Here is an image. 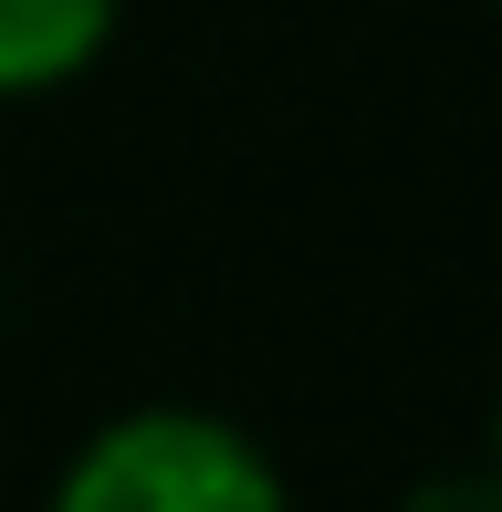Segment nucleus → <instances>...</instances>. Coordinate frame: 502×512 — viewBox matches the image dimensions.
<instances>
[{
	"mask_svg": "<svg viewBox=\"0 0 502 512\" xmlns=\"http://www.w3.org/2000/svg\"><path fill=\"white\" fill-rule=\"evenodd\" d=\"M53 512H293L283 471L210 408H136L74 450Z\"/></svg>",
	"mask_w": 502,
	"mask_h": 512,
	"instance_id": "1",
	"label": "nucleus"
},
{
	"mask_svg": "<svg viewBox=\"0 0 502 512\" xmlns=\"http://www.w3.org/2000/svg\"><path fill=\"white\" fill-rule=\"evenodd\" d=\"M105 32H116V0H0V95H42L84 74Z\"/></svg>",
	"mask_w": 502,
	"mask_h": 512,
	"instance_id": "2",
	"label": "nucleus"
},
{
	"mask_svg": "<svg viewBox=\"0 0 502 512\" xmlns=\"http://www.w3.org/2000/svg\"><path fill=\"white\" fill-rule=\"evenodd\" d=\"M398 512H502V471H461V481H429Z\"/></svg>",
	"mask_w": 502,
	"mask_h": 512,
	"instance_id": "3",
	"label": "nucleus"
},
{
	"mask_svg": "<svg viewBox=\"0 0 502 512\" xmlns=\"http://www.w3.org/2000/svg\"><path fill=\"white\" fill-rule=\"evenodd\" d=\"M492 471H502V418H492Z\"/></svg>",
	"mask_w": 502,
	"mask_h": 512,
	"instance_id": "4",
	"label": "nucleus"
}]
</instances>
